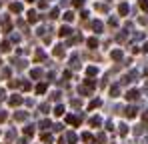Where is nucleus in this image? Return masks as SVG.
<instances>
[{
	"mask_svg": "<svg viewBox=\"0 0 148 144\" xmlns=\"http://www.w3.org/2000/svg\"><path fill=\"white\" fill-rule=\"evenodd\" d=\"M8 102H10V106H18V104H22L24 100H22V96H20V94H12Z\"/></svg>",
	"mask_w": 148,
	"mask_h": 144,
	"instance_id": "obj_1",
	"label": "nucleus"
},
{
	"mask_svg": "<svg viewBox=\"0 0 148 144\" xmlns=\"http://www.w3.org/2000/svg\"><path fill=\"white\" fill-rule=\"evenodd\" d=\"M14 120H18V122H24V120H28V112H14Z\"/></svg>",
	"mask_w": 148,
	"mask_h": 144,
	"instance_id": "obj_2",
	"label": "nucleus"
},
{
	"mask_svg": "<svg viewBox=\"0 0 148 144\" xmlns=\"http://www.w3.org/2000/svg\"><path fill=\"white\" fill-rule=\"evenodd\" d=\"M124 114H126V116H128V118H134V116H136V108H134V106H128V108H126V112H124Z\"/></svg>",
	"mask_w": 148,
	"mask_h": 144,
	"instance_id": "obj_3",
	"label": "nucleus"
},
{
	"mask_svg": "<svg viewBox=\"0 0 148 144\" xmlns=\"http://www.w3.org/2000/svg\"><path fill=\"white\" fill-rule=\"evenodd\" d=\"M10 10H12V12H22V4L12 2V4H10Z\"/></svg>",
	"mask_w": 148,
	"mask_h": 144,
	"instance_id": "obj_4",
	"label": "nucleus"
},
{
	"mask_svg": "<svg viewBox=\"0 0 148 144\" xmlns=\"http://www.w3.org/2000/svg\"><path fill=\"white\" fill-rule=\"evenodd\" d=\"M126 98H128V100H136V98H138V90H130V92L126 94Z\"/></svg>",
	"mask_w": 148,
	"mask_h": 144,
	"instance_id": "obj_5",
	"label": "nucleus"
},
{
	"mask_svg": "<svg viewBox=\"0 0 148 144\" xmlns=\"http://www.w3.org/2000/svg\"><path fill=\"white\" fill-rule=\"evenodd\" d=\"M66 140L70 144H76V134H74V132H68V134H66Z\"/></svg>",
	"mask_w": 148,
	"mask_h": 144,
	"instance_id": "obj_6",
	"label": "nucleus"
},
{
	"mask_svg": "<svg viewBox=\"0 0 148 144\" xmlns=\"http://www.w3.org/2000/svg\"><path fill=\"white\" fill-rule=\"evenodd\" d=\"M70 32H72V30H70L68 26H62V28H60V36H68Z\"/></svg>",
	"mask_w": 148,
	"mask_h": 144,
	"instance_id": "obj_7",
	"label": "nucleus"
},
{
	"mask_svg": "<svg viewBox=\"0 0 148 144\" xmlns=\"http://www.w3.org/2000/svg\"><path fill=\"white\" fill-rule=\"evenodd\" d=\"M38 126H40L42 130H46V128H50V126H52V124H50V120H42V122H40Z\"/></svg>",
	"mask_w": 148,
	"mask_h": 144,
	"instance_id": "obj_8",
	"label": "nucleus"
},
{
	"mask_svg": "<svg viewBox=\"0 0 148 144\" xmlns=\"http://www.w3.org/2000/svg\"><path fill=\"white\" fill-rule=\"evenodd\" d=\"M90 124H92V126H100V124H102V120H100L98 116H94V118H90Z\"/></svg>",
	"mask_w": 148,
	"mask_h": 144,
	"instance_id": "obj_9",
	"label": "nucleus"
},
{
	"mask_svg": "<svg viewBox=\"0 0 148 144\" xmlns=\"http://www.w3.org/2000/svg\"><path fill=\"white\" fill-rule=\"evenodd\" d=\"M24 134H26V136H32V134H34V126H26Z\"/></svg>",
	"mask_w": 148,
	"mask_h": 144,
	"instance_id": "obj_10",
	"label": "nucleus"
},
{
	"mask_svg": "<svg viewBox=\"0 0 148 144\" xmlns=\"http://www.w3.org/2000/svg\"><path fill=\"white\" fill-rule=\"evenodd\" d=\"M42 142H52V136H50V134H48V132H44V134H42Z\"/></svg>",
	"mask_w": 148,
	"mask_h": 144,
	"instance_id": "obj_11",
	"label": "nucleus"
},
{
	"mask_svg": "<svg viewBox=\"0 0 148 144\" xmlns=\"http://www.w3.org/2000/svg\"><path fill=\"white\" fill-rule=\"evenodd\" d=\"M28 20H30V22H36V12H34V10L28 12Z\"/></svg>",
	"mask_w": 148,
	"mask_h": 144,
	"instance_id": "obj_12",
	"label": "nucleus"
},
{
	"mask_svg": "<svg viewBox=\"0 0 148 144\" xmlns=\"http://www.w3.org/2000/svg\"><path fill=\"white\" fill-rule=\"evenodd\" d=\"M112 58H114V60H120V58H122V52H120V50H114V52H112Z\"/></svg>",
	"mask_w": 148,
	"mask_h": 144,
	"instance_id": "obj_13",
	"label": "nucleus"
},
{
	"mask_svg": "<svg viewBox=\"0 0 148 144\" xmlns=\"http://www.w3.org/2000/svg\"><path fill=\"white\" fill-rule=\"evenodd\" d=\"M36 92H38V94L46 92V84H38V86H36Z\"/></svg>",
	"mask_w": 148,
	"mask_h": 144,
	"instance_id": "obj_14",
	"label": "nucleus"
},
{
	"mask_svg": "<svg viewBox=\"0 0 148 144\" xmlns=\"http://www.w3.org/2000/svg\"><path fill=\"white\" fill-rule=\"evenodd\" d=\"M54 114H56V116H62V114H64V106H56Z\"/></svg>",
	"mask_w": 148,
	"mask_h": 144,
	"instance_id": "obj_15",
	"label": "nucleus"
},
{
	"mask_svg": "<svg viewBox=\"0 0 148 144\" xmlns=\"http://www.w3.org/2000/svg\"><path fill=\"white\" fill-rule=\"evenodd\" d=\"M118 92H120V86H112L110 88V94L112 96H118Z\"/></svg>",
	"mask_w": 148,
	"mask_h": 144,
	"instance_id": "obj_16",
	"label": "nucleus"
},
{
	"mask_svg": "<svg viewBox=\"0 0 148 144\" xmlns=\"http://www.w3.org/2000/svg\"><path fill=\"white\" fill-rule=\"evenodd\" d=\"M40 76H42V70H38V68L32 70V78H40Z\"/></svg>",
	"mask_w": 148,
	"mask_h": 144,
	"instance_id": "obj_17",
	"label": "nucleus"
},
{
	"mask_svg": "<svg viewBox=\"0 0 148 144\" xmlns=\"http://www.w3.org/2000/svg\"><path fill=\"white\" fill-rule=\"evenodd\" d=\"M48 110H50V106H48V104H40V112H42V114H46Z\"/></svg>",
	"mask_w": 148,
	"mask_h": 144,
	"instance_id": "obj_18",
	"label": "nucleus"
},
{
	"mask_svg": "<svg viewBox=\"0 0 148 144\" xmlns=\"http://www.w3.org/2000/svg\"><path fill=\"white\" fill-rule=\"evenodd\" d=\"M82 140H86V142H90V140H92V134H88V132H84V134H82Z\"/></svg>",
	"mask_w": 148,
	"mask_h": 144,
	"instance_id": "obj_19",
	"label": "nucleus"
},
{
	"mask_svg": "<svg viewBox=\"0 0 148 144\" xmlns=\"http://www.w3.org/2000/svg\"><path fill=\"white\" fill-rule=\"evenodd\" d=\"M0 50H2V52H8V50H10V44H8V42H2V48H0Z\"/></svg>",
	"mask_w": 148,
	"mask_h": 144,
	"instance_id": "obj_20",
	"label": "nucleus"
},
{
	"mask_svg": "<svg viewBox=\"0 0 148 144\" xmlns=\"http://www.w3.org/2000/svg\"><path fill=\"white\" fill-rule=\"evenodd\" d=\"M126 132H128V126H126V124H120V134H126Z\"/></svg>",
	"mask_w": 148,
	"mask_h": 144,
	"instance_id": "obj_21",
	"label": "nucleus"
},
{
	"mask_svg": "<svg viewBox=\"0 0 148 144\" xmlns=\"http://www.w3.org/2000/svg\"><path fill=\"white\" fill-rule=\"evenodd\" d=\"M72 18H74V14H72V12H66V14H64V20H68V22H70Z\"/></svg>",
	"mask_w": 148,
	"mask_h": 144,
	"instance_id": "obj_22",
	"label": "nucleus"
},
{
	"mask_svg": "<svg viewBox=\"0 0 148 144\" xmlns=\"http://www.w3.org/2000/svg\"><path fill=\"white\" fill-rule=\"evenodd\" d=\"M96 106H100V100H92V102H90V106H88V108H96Z\"/></svg>",
	"mask_w": 148,
	"mask_h": 144,
	"instance_id": "obj_23",
	"label": "nucleus"
},
{
	"mask_svg": "<svg viewBox=\"0 0 148 144\" xmlns=\"http://www.w3.org/2000/svg\"><path fill=\"white\" fill-rule=\"evenodd\" d=\"M42 58H44V52L38 50V52H36V60H42Z\"/></svg>",
	"mask_w": 148,
	"mask_h": 144,
	"instance_id": "obj_24",
	"label": "nucleus"
},
{
	"mask_svg": "<svg viewBox=\"0 0 148 144\" xmlns=\"http://www.w3.org/2000/svg\"><path fill=\"white\" fill-rule=\"evenodd\" d=\"M20 88H22V90H30V84H28V82H22Z\"/></svg>",
	"mask_w": 148,
	"mask_h": 144,
	"instance_id": "obj_25",
	"label": "nucleus"
},
{
	"mask_svg": "<svg viewBox=\"0 0 148 144\" xmlns=\"http://www.w3.org/2000/svg\"><path fill=\"white\" fill-rule=\"evenodd\" d=\"M126 12H128V6L122 4V6H120V14H126Z\"/></svg>",
	"mask_w": 148,
	"mask_h": 144,
	"instance_id": "obj_26",
	"label": "nucleus"
},
{
	"mask_svg": "<svg viewBox=\"0 0 148 144\" xmlns=\"http://www.w3.org/2000/svg\"><path fill=\"white\" fill-rule=\"evenodd\" d=\"M86 72H88L90 76H94V74H96V68H94V66H90V68H88V70H86Z\"/></svg>",
	"mask_w": 148,
	"mask_h": 144,
	"instance_id": "obj_27",
	"label": "nucleus"
},
{
	"mask_svg": "<svg viewBox=\"0 0 148 144\" xmlns=\"http://www.w3.org/2000/svg\"><path fill=\"white\" fill-rule=\"evenodd\" d=\"M140 6H142L144 10H148V0H140Z\"/></svg>",
	"mask_w": 148,
	"mask_h": 144,
	"instance_id": "obj_28",
	"label": "nucleus"
},
{
	"mask_svg": "<svg viewBox=\"0 0 148 144\" xmlns=\"http://www.w3.org/2000/svg\"><path fill=\"white\" fill-rule=\"evenodd\" d=\"M4 120H6V112H4V110H0V122H4Z\"/></svg>",
	"mask_w": 148,
	"mask_h": 144,
	"instance_id": "obj_29",
	"label": "nucleus"
},
{
	"mask_svg": "<svg viewBox=\"0 0 148 144\" xmlns=\"http://www.w3.org/2000/svg\"><path fill=\"white\" fill-rule=\"evenodd\" d=\"M92 26H94V30H102V24H100V22H94Z\"/></svg>",
	"mask_w": 148,
	"mask_h": 144,
	"instance_id": "obj_30",
	"label": "nucleus"
},
{
	"mask_svg": "<svg viewBox=\"0 0 148 144\" xmlns=\"http://www.w3.org/2000/svg\"><path fill=\"white\" fill-rule=\"evenodd\" d=\"M56 16H58V10H56V8H54V10H52V12H50V18H56Z\"/></svg>",
	"mask_w": 148,
	"mask_h": 144,
	"instance_id": "obj_31",
	"label": "nucleus"
},
{
	"mask_svg": "<svg viewBox=\"0 0 148 144\" xmlns=\"http://www.w3.org/2000/svg\"><path fill=\"white\" fill-rule=\"evenodd\" d=\"M14 136H16V132H14V130H10V132H8V140H12Z\"/></svg>",
	"mask_w": 148,
	"mask_h": 144,
	"instance_id": "obj_32",
	"label": "nucleus"
},
{
	"mask_svg": "<svg viewBox=\"0 0 148 144\" xmlns=\"http://www.w3.org/2000/svg\"><path fill=\"white\" fill-rule=\"evenodd\" d=\"M88 46L94 48V46H96V40H94V38H90V40H88Z\"/></svg>",
	"mask_w": 148,
	"mask_h": 144,
	"instance_id": "obj_33",
	"label": "nucleus"
},
{
	"mask_svg": "<svg viewBox=\"0 0 148 144\" xmlns=\"http://www.w3.org/2000/svg\"><path fill=\"white\" fill-rule=\"evenodd\" d=\"M96 138H98V142H104V140H106V136H104V134H98Z\"/></svg>",
	"mask_w": 148,
	"mask_h": 144,
	"instance_id": "obj_34",
	"label": "nucleus"
},
{
	"mask_svg": "<svg viewBox=\"0 0 148 144\" xmlns=\"http://www.w3.org/2000/svg\"><path fill=\"white\" fill-rule=\"evenodd\" d=\"M74 4H76V6H82V4H84V0H74Z\"/></svg>",
	"mask_w": 148,
	"mask_h": 144,
	"instance_id": "obj_35",
	"label": "nucleus"
},
{
	"mask_svg": "<svg viewBox=\"0 0 148 144\" xmlns=\"http://www.w3.org/2000/svg\"><path fill=\"white\" fill-rule=\"evenodd\" d=\"M6 98V94H4V90H0V100H4Z\"/></svg>",
	"mask_w": 148,
	"mask_h": 144,
	"instance_id": "obj_36",
	"label": "nucleus"
},
{
	"mask_svg": "<svg viewBox=\"0 0 148 144\" xmlns=\"http://www.w3.org/2000/svg\"><path fill=\"white\" fill-rule=\"evenodd\" d=\"M18 144H28V142H26V140H24V138H22V140H20V142H18Z\"/></svg>",
	"mask_w": 148,
	"mask_h": 144,
	"instance_id": "obj_37",
	"label": "nucleus"
},
{
	"mask_svg": "<svg viewBox=\"0 0 148 144\" xmlns=\"http://www.w3.org/2000/svg\"><path fill=\"white\" fill-rule=\"evenodd\" d=\"M144 50H146V52H148V44H146V46H144Z\"/></svg>",
	"mask_w": 148,
	"mask_h": 144,
	"instance_id": "obj_38",
	"label": "nucleus"
},
{
	"mask_svg": "<svg viewBox=\"0 0 148 144\" xmlns=\"http://www.w3.org/2000/svg\"><path fill=\"white\" fill-rule=\"evenodd\" d=\"M28 2H34V0H28Z\"/></svg>",
	"mask_w": 148,
	"mask_h": 144,
	"instance_id": "obj_39",
	"label": "nucleus"
},
{
	"mask_svg": "<svg viewBox=\"0 0 148 144\" xmlns=\"http://www.w3.org/2000/svg\"><path fill=\"white\" fill-rule=\"evenodd\" d=\"M0 64H2V62H0Z\"/></svg>",
	"mask_w": 148,
	"mask_h": 144,
	"instance_id": "obj_40",
	"label": "nucleus"
}]
</instances>
